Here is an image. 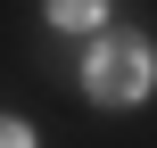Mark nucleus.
Masks as SVG:
<instances>
[{
  "mask_svg": "<svg viewBox=\"0 0 157 148\" xmlns=\"http://www.w3.org/2000/svg\"><path fill=\"white\" fill-rule=\"evenodd\" d=\"M83 91H91L99 107H132V99H149V41H141V33L99 41L91 66H83Z\"/></svg>",
  "mask_w": 157,
  "mask_h": 148,
  "instance_id": "1",
  "label": "nucleus"
},
{
  "mask_svg": "<svg viewBox=\"0 0 157 148\" xmlns=\"http://www.w3.org/2000/svg\"><path fill=\"white\" fill-rule=\"evenodd\" d=\"M108 16V0H50V25H66V33H91Z\"/></svg>",
  "mask_w": 157,
  "mask_h": 148,
  "instance_id": "2",
  "label": "nucleus"
},
{
  "mask_svg": "<svg viewBox=\"0 0 157 148\" xmlns=\"http://www.w3.org/2000/svg\"><path fill=\"white\" fill-rule=\"evenodd\" d=\"M0 148H33V132H25L17 115H0Z\"/></svg>",
  "mask_w": 157,
  "mask_h": 148,
  "instance_id": "3",
  "label": "nucleus"
}]
</instances>
